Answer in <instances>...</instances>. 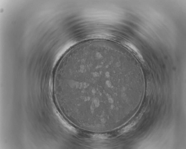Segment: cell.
Segmentation results:
<instances>
[{
    "label": "cell",
    "instance_id": "obj_1",
    "mask_svg": "<svg viewBox=\"0 0 186 149\" xmlns=\"http://www.w3.org/2000/svg\"><path fill=\"white\" fill-rule=\"evenodd\" d=\"M123 44L141 61L142 62L144 61V60L142 55L135 46L131 43L126 42H124Z\"/></svg>",
    "mask_w": 186,
    "mask_h": 149
}]
</instances>
